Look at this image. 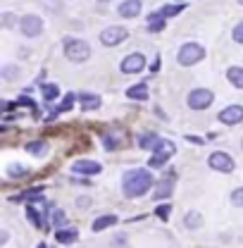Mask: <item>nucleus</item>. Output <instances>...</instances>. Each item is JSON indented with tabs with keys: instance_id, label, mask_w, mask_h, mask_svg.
I'll return each instance as SVG.
<instances>
[{
	"instance_id": "nucleus-1",
	"label": "nucleus",
	"mask_w": 243,
	"mask_h": 248,
	"mask_svg": "<svg viewBox=\"0 0 243 248\" xmlns=\"http://www.w3.org/2000/svg\"><path fill=\"white\" fill-rule=\"evenodd\" d=\"M152 186V174L148 170H129L122 179V188L126 198H138L143 193H148V188Z\"/></svg>"
},
{
	"instance_id": "nucleus-2",
	"label": "nucleus",
	"mask_w": 243,
	"mask_h": 248,
	"mask_svg": "<svg viewBox=\"0 0 243 248\" xmlns=\"http://www.w3.org/2000/svg\"><path fill=\"white\" fill-rule=\"evenodd\" d=\"M64 58L69 62H86L91 58V46L81 38H67L64 41Z\"/></svg>"
},
{
	"instance_id": "nucleus-3",
	"label": "nucleus",
	"mask_w": 243,
	"mask_h": 248,
	"mask_svg": "<svg viewBox=\"0 0 243 248\" xmlns=\"http://www.w3.org/2000/svg\"><path fill=\"white\" fill-rule=\"evenodd\" d=\"M203 58H205V48L200 43H183L179 48V55H177L179 64H183V67H191V64L200 62Z\"/></svg>"
},
{
	"instance_id": "nucleus-4",
	"label": "nucleus",
	"mask_w": 243,
	"mask_h": 248,
	"mask_svg": "<svg viewBox=\"0 0 243 248\" xmlns=\"http://www.w3.org/2000/svg\"><path fill=\"white\" fill-rule=\"evenodd\" d=\"M213 100H214V93L210 89H193L188 93V98H186L191 110H205V108H210Z\"/></svg>"
},
{
	"instance_id": "nucleus-5",
	"label": "nucleus",
	"mask_w": 243,
	"mask_h": 248,
	"mask_svg": "<svg viewBox=\"0 0 243 248\" xmlns=\"http://www.w3.org/2000/svg\"><path fill=\"white\" fill-rule=\"evenodd\" d=\"M174 151H177V148H174V143H172V141H160V143H157V148L152 151V157H151V162H148V165H151L152 170H160V167H162L172 155H174Z\"/></svg>"
},
{
	"instance_id": "nucleus-6",
	"label": "nucleus",
	"mask_w": 243,
	"mask_h": 248,
	"mask_svg": "<svg viewBox=\"0 0 243 248\" xmlns=\"http://www.w3.org/2000/svg\"><path fill=\"white\" fill-rule=\"evenodd\" d=\"M126 36H129V31L124 29V27H107L105 31H100V43L107 46V48H112V46L124 43Z\"/></svg>"
},
{
	"instance_id": "nucleus-7",
	"label": "nucleus",
	"mask_w": 243,
	"mask_h": 248,
	"mask_svg": "<svg viewBox=\"0 0 243 248\" xmlns=\"http://www.w3.org/2000/svg\"><path fill=\"white\" fill-rule=\"evenodd\" d=\"M19 29H22V33H24L27 38H36V36L43 31V19H41L38 15H24V17L19 19Z\"/></svg>"
},
{
	"instance_id": "nucleus-8",
	"label": "nucleus",
	"mask_w": 243,
	"mask_h": 248,
	"mask_svg": "<svg viewBox=\"0 0 243 248\" xmlns=\"http://www.w3.org/2000/svg\"><path fill=\"white\" fill-rule=\"evenodd\" d=\"M208 165L213 167V170H217V172H234V157L229 153H222V151H217V153H213L210 157H208Z\"/></svg>"
},
{
	"instance_id": "nucleus-9",
	"label": "nucleus",
	"mask_w": 243,
	"mask_h": 248,
	"mask_svg": "<svg viewBox=\"0 0 243 248\" xmlns=\"http://www.w3.org/2000/svg\"><path fill=\"white\" fill-rule=\"evenodd\" d=\"M143 67H146L143 53H131V55H126L120 64V69L124 74H138V72H143Z\"/></svg>"
},
{
	"instance_id": "nucleus-10",
	"label": "nucleus",
	"mask_w": 243,
	"mask_h": 248,
	"mask_svg": "<svg viewBox=\"0 0 243 248\" xmlns=\"http://www.w3.org/2000/svg\"><path fill=\"white\" fill-rule=\"evenodd\" d=\"M72 172H74V174H86V177H91V174H100V172H103V165L95 162V160H76V162L72 165Z\"/></svg>"
},
{
	"instance_id": "nucleus-11",
	"label": "nucleus",
	"mask_w": 243,
	"mask_h": 248,
	"mask_svg": "<svg viewBox=\"0 0 243 248\" xmlns=\"http://www.w3.org/2000/svg\"><path fill=\"white\" fill-rule=\"evenodd\" d=\"M219 122L222 124H239L243 122V105H229L219 112Z\"/></svg>"
},
{
	"instance_id": "nucleus-12",
	"label": "nucleus",
	"mask_w": 243,
	"mask_h": 248,
	"mask_svg": "<svg viewBox=\"0 0 243 248\" xmlns=\"http://www.w3.org/2000/svg\"><path fill=\"white\" fill-rule=\"evenodd\" d=\"M117 12H120V17H124V19L138 17L141 15V0H124L120 7H117Z\"/></svg>"
},
{
	"instance_id": "nucleus-13",
	"label": "nucleus",
	"mask_w": 243,
	"mask_h": 248,
	"mask_svg": "<svg viewBox=\"0 0 243 248\" xmlns=\"http://www.w3.org/2000/svg\"><path fill=\"white\" fill-rule=\"evenodd\" d=\"M79 103H81V108L84 110H98L100 108V98L95 95V93H79Z\"/></svg>"
},
{
	"instance_id": "nucleus-14",
	"label": "nucleus",
	"mask_w": 243,
	"mask_h": 248,
	"mask_svg": "<svg viewBox=\"0 0 243 248\" xmlns=\"http://www.w3.org/2000/svg\"><path fill=\"white\" fill-rule=\"evenodd\" d=\"M157 188L152 191V198L155 201H160V198H169L172 196V191H174V184L169 182V179H162V182H157Z\"/></svg>"
},
{
	"instance_id": "nucleus-15",
	"label": "nucleus",
	"mask_w": 243,
	"mask_h": 248,
	"mask_svg": "<svg viewBox=\"0 0 243 248\" xmlns=\"http://www.w3.org/2000/svg\"><path fill=\"white\" fill-rule=\"evenodd\" d=\"M160 141H162V139H160L157 134H143V136H138V146H141L143 151H155Z\"/></svg>"
},
{
	"instance_id": "nucleus-16",
	"label": "nucleus",
	"mask_w": 243,
	"mask_h": 248,
	"mask_svg": "<svg viewBox=\"0 0 243 248\" xmlns=\"http://www.w3.org/2000/svg\"><path fill=\"white\" fill-rule=\"evenodd\" d=\"M126 98H131V100H148V86H146V84L131 86V89L126 91Z\"/></svg>"
},
{
	"instance_id": "nucleus-17",
	"label": "nucleus",
	"mask_w": 243,
	"mask_h": 248,
	"mask_svg": "<svg viewBox=\"0 0 243 248\" xmlns=\"http://www.w3.org/2000/svg\"><path fill=\"white\" fill-rule=\"evenodd\" d=\"M227 79H229L236 89H243V67H229V69H227Z\"/></svg>"
},
{
	"instance_id": "nucleus-18",
	"label": "nucleus",
	"mask_w": 243,
	"mask_h": 248,
	"mask_svg": "<svg viewBox=\"0 0 243 248\" xmlns=\"http://www.w3.org/2000/svg\"><path fill=\"white\" fill-rule=\"evenodd\" d=\"M117 222V217L115 215H103V217H98L95 222L91 224V229L93 232H103V229H107V227H112Z\"/></svg>"
},
{
	"instance_id": "nucleus-19",
	"label": "nucleus",
	"mask_w": 243,
	"mask_h": 248,
	"mask_svg": "<svg viewBox=\"0 0 243 248\" xmlns=\"http://www.w3.org/2000/svg\"><path fill=\"white\" fill-rule=\"evenodd\" d=\"M27 153L36 155V157H43L48 153V143L46 141H31V143H27Z\"/></svg>"
},
{
	"instance_id": "nucleus-20",
	"label": "nucleus",
	"mask_w": 243,
	"mask_h": 248,
	"mask_svg": "<svg viewBox=\"0 0 243 248\" xmlns=\"http://www.w3.org/2000/svg\"><path fill=\"white\" fill-rule=\"evenodd\" d=\"M76 229H58L55 232V239L60 241V244H74L76 241Z\"/></svg>"
},
{
	"instance_id": "nucleus-21",
	"label": "nucleus",
	"mask_w": 243,
	"mask_h": 248,
	"mask_svg": "<svg viewBox=\"0 0 243 248\" xmlns=\"http://www.w3.org/2000/svg\"><path fill=\"white\" fill-rule=\"evenodd\" d=\"M165 19H167V17H165L162 12H152L151 17H148V29L151 31H162L165 29Z\"/></svg>"
},
{
	"instance_id": "nucleus-22",
	"label": "nucleus",
	"mask_w": 243,
	"mask_h": 248,
	"mask_svg": "<svg viewBox=\"0 0 243 248\" xmlns=\"http://www.w3.org/2000/svg\"><path fill=\"white\" fill-rule=\"evenodd\" d=\"M41 196H43V188H33V191H24V193L15 196L12 201L15 203H19V201H41Z\"/></svg>"
},
{
	"instance_id": "nucleus-23",
	"label": "nucleus",
	"mask_w": 243,
	"mask_h": 248,
	"mask_svg": "<svg viewBox=\"0 0 243 248\" xmlns=\"http://www.w3.org/2000/svg\"><path fill=\"white\" fill-rule=\"evenodd\" d=\"M41 93H43L46 100H55V98L60 95V86H58V84H43V86H41Z\"/></svg>"
},
{
	"instance_id": "nucleus-24",
	"label": "nucleus",
	"mask_w": 243,
	"mask_h": 248,
	"mask_svg": "<svg viewBox=\"0 0 243 248\" xmlns=\"http://www.w3.org/2000/svg\"><path fill=\"white\" fill-rule=\"evenodd\" d=\"M200 224H203L200 213H196V210H193V213H188V215H186V227H188V229H198Z\"/></svg>"
},
{
	"instance_id": "nucleus-25",
	"label": "nucleus",
	"mask_w": 243,
	"mask_h": 248,
	"mask_svg": "<svg viewBox=\"0 0 243 248\" xmlns=\"http://www.w3.org/2000/svg\"><path fill=\"white\" fill-rule=\"evenodd\" d=\"M17 74H19V69H17L15 64H5V67H2V79H5V81L17 79Z\"/></svg>"
},
{
	"instance_id": "nucleus-26",
	"label": "nucleus",
	"mask_w": 243,
	"mask_h": 248,
	"mask_svg": "<svg viewBox=\"0 0 243 248\" xmlns=\"http://www.w3.org/2000/svg\"><path fill=\"white\" fill-rule=\"evenodd\" d=\"M120 136H115V134H107L105 139H103V143H105V148L107 151H115V148H120Z\"/></svg>"
},
{
	"instance_id": "nucleus-27",
	"label": "nucleus",
	"mask_w": 243,
	"mask_h": 248,
	"mask_svg": "<svg viewBox=\"0 0 243 248\" xmlns=\"http://www.w3.org/2000/svg\"><path fill=\"white\" fill-rule=\"evenodd\" d=\"M7 174H10V177H27L29 170L22 167V165H10V167H7Z\"/></svg>"
},
{
	"instance_id": "nucleus-28",
	"label": "nucleus",
	"mask_w": 243,
	"mask_h": 248,
	"mask_svg": "<svg viewBox=\"0 0 243 248\" xmlns=\"http://www.w3.org/2000/svg\"><path fill=\"white\" fill-rule=\"evenodd\" d=\"M182 10H183V5H165V7L160 10V12H162L165 17H177V15H179Z\"/></svg>"
},
{
	"instance_id": "nucleus-29",
	"label": "nucleus",
	"mask_w": 243,
	"mask_h": 248,
	"mask_svg": "<svg viewBox=\"0 0 243 248\" xmlns=\"http://www.w3.org/2000/svg\"><path fill=\"white\" fill-rule=\"evenodd\" d=\"M27 215H29V219L36 224V227H43V217H41V213H36L33 208H27Z\"/></svg>"
},
{
	"instance_id": "nucleus-30",
	"label": "nucleus",
	"mask_w": 243,
	"mask_h": 248,
	"mask_svg": "<svg viewBox=\"0 0 243 248\" xmlns=\"http://www.w3.org/2000/svg\"><path fill=\"white\" fill-rule=\"evenodd\" d=\"M231 38H234L236 43H241V46H243V22H239V24L234 27V31H231Z\"/></svg>"
},
{
	"instance_id": "nucleus-31",
	"label": "nucleus",
	"mask_w": 243,
	"mask_h": 248,
	"mask_svg": "<svg viewBox=\"0 0 243 248\" xmlns=\"http://www.w3.org/2000/svg\"><path fill=\"white\" fill-rule=\"evenodd\" d=\"M231 203H234L236 208H243V186L241 188H236V191L231 193Z\"/></svg>"
},
{
	"instance_id": "nucleus-32",
	"label": "nucleus",
	"mask_w": 243,
	"mask_h": 248,
	"mask_svg": "<svg viewBox=\"0 0 243 248\" xmlns=\"http://www.w3.org/2000/svg\"><path fill=\"white\" fill-rule=\"evenodd\" d=\"M169 210H172V203H165V205H160L155 213H157V217H162V219H167V215H169Z\"/></svg>"
},
{
	"instance_id": "nucleus-33",
	"label": "nucleus",
	"mask_w": 243,
	"mask_h": 248,
	"mask_svg": "<svg viewBox=\"0 0 243 248\" xmlns=\"http://www.w3.org/2000/svg\"><path fill=\"white\" fill-rule=\"evenodd\" d=\"M74 98H76V95H74V93H69V95H67V98L62 100L60 110H72V103H74Z\"/></svg>"
},
{
	"instance_id": "nucleus-34",
	"label": "nucleus",
	"mask_w": 243,
	"mask_h": 248,
	"mask_svg": "<svg viewBox=\"0 0 243 248\" xmlns=\"http://www.w3.org/2000/svg\"><path fill=\"white\" fill-rule=\"evenodd\" d=\"M53 222H55V227H62V224H64V213H62V210H55V213H53Z\"/></svg>"
},
{
	"instance_id": "nucleus-35",
	"label": "nucleus",
	"mask_w": 243,
	"mask_h": 248,
	"mask_svg": "<svg viewBox=\"0 0 243 248\" xmlns=\"http://www.w3.org/2000/svg\"><path fill=\"white\" fill-rule=\"evenodd\" d=\"M17 105H27V108H36V103H33L31 98H27V95H19V98H17Z\"/></svg>"
},
{
	"instance_id": "nucleus-36",
	"label": "nucleus",
	"mask_w": 243,
	"mask_h": 248,
	"mask_svg": "<svg viewBox=\"0 0 243 248\" xmlns=\"http://www.w3.org/2000/svg\"><path fill=\"white\" fill-rule=\"evenodd\" d=\"M76 203H79V208H84V210H86V208L91 205V198H86V196H81V198H79Z\"/></svg>"
},
{
	"instance_id": "nucleus-37",
	"label": "nucleus",
	"mask_w": 243,
	"mask_h": 248,
	"mask_svg": "<svg viewBox=\"0 0 243 248\" xmlns=\"http://www.w3.org/2000/svg\"><path fill=\"white\" fill-rule=\"evenodd\" d=\"M98 2H110V0H98Z\"/></svg>"
},
{
	"instance_id": "nucleus-38",
	"label": "nucleus",
	"mask_w": 243,
	"mask_h": 248,
	"mask_svg": "<svg viewBox=\"0 0 243 248\" xmlns=\"http://www.w3.org/2000/svg\"><path fill=\"white\" fill-rule=\"evenodd\" d=\"M239 5H243V0H239Z\"/></svg>"
},
{
	"instance_id": "nucleus-39",
	"label": "nucleus",
	"mask_w": 243,
	"mask_h": 248,
	"mask_svg": "<svg viewBox=\"0 0 243 248\" xmlns=\"http://www.w3.org/2000/svg\"><path fill=\"white\" fill-rule=\"evenodd\" d=\"M38 248H46V246H38Z\"/></svg>"
}]
</instances>
